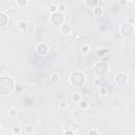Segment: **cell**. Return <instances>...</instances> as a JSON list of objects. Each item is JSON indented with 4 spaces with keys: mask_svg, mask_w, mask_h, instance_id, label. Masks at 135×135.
Segmentation results:
<instances>
[{
    "mask_svg": "<svg viewBox=\"0 0 135 135\" xmlns=\"http://www.w3.org/2000/svg\"><path fill=\"white\" fill-rule=\"evenodd\" d=\"M86 4L89 5V6H91V9H95L99 4V2L98 1H86Z\"/></svg>",
    "mask_w": 135,
    "mask_h": 135,
    "instance_id": "obj_16",
    "label": "cell"
},
{
    "mask_svg": "<svg viewBox=\"0 0 135 135\" xmlns=\"http://www.w3.org/2000/svg\"><path fill=\"white\" fill-rule=\"evenodd\" d=\"M27 131H28V132H32V129H31V128H30V127H29V128H28V129H27Z\"/></svg>",
    "mask_w": 135,
    "mask_h": 135,
    "instance_id": "obj_29",
    "label": "cell"
},
{
    "mask_svg": "<svg viewBox=\"0 0 135 135\" xmlns=\"http://www.w3.org/2000/svg\"><path fill=\"white\" fill-rule=\"evenodd\" d=\"M36 52H37V54L40 55V56L47 55V54L49 53V46H48L47 43H44V42L39 43L38 46L36 47Z\"/></svg>",
    "mask_w": 135,
    "mask_h": 135,
    "instance_id": "obj_7",
    "label": "cell"
},
{
    "mask_svg": "<svg viewBox=\"0 0 135 135\" xmlns=\"http://www.w3.org/2000/svg\"><path fill=\"white\" fill-rule=\"evenodd\" d=\"M15 89V80L12 77L2 76L0 78V94L1 95H9Z\"/></svg>",
    "mask_w": 135,
    "mask_h": 135,
    "instance_id": "obj_1",
    "label": "cell"
},
{
    "mask_svg": "<svg viewBox=\"0 0 135 135\" xmlns=\"http://www.w3.org/2000/svg\"><path fill=\"white\" fill-rule=\"evenodd\" d=\"M89 51H90V47L88 46V44H85V46H82L81 48H80V52H81V54H88L89 53Z\"/></svg>",
    "mask_w": 135,
    "mask_h": 135,
    "instance_id": "obj_17",
    "label": "cell"
},
{
    "mask_svg": "<svg viewBox=\"0 0 135 135\" xmlns=\"http://www.w3.org/2000/svg\"><path fill=\"white\" fill-rule=\"evenodd\" d=\"M12 132H13V134H19V133H21V128L20 127H13Z\"/></svg>",
    "mask_w": 135,
    "mask_h": 135,
    "instance_id": "obj_22",
    "label": "cell"
},
{
    "mask_svg": "<svg viewBox=\"0 0 135 135\" xmlns=\"http://www.w3.org/2000/svg\"><path fill=\"white\" fill-rule=\"evenodd\" d=\"M108 53H109V49H100L98 51V55L100 56H104L105 54H108Z\"/></svg>",
    "mask_w": 135,
    "mask_h": 135,
    "instance_id": "obj_23",
    "label": "cell"
},
{
    "mask_svg": "<svg viewBox=\"0 0 135 135\" xmlns=\"http://www.w3.org/2000/svg\"><path fill=\"white\" fill-rule=\"evenodd\" d=\"M109 65L105 62V61H100V62H97L95 65H94V73L98 76H106L109 74Z\"/></svg>",
    "mask_w": 135,
    "mask_h": 135,
    "instance_id": "obj_3",
    "label": "cell"
},
{
    "mask_svg": "<svg viewBox=\"0 0 135 135\" xmlns=\"http://www.w3.org/2000/svg\"><path fill=\"white\" fill-rule=\"evenodd\" d=\"M63 135H75V133L73 130H65L63 132Z\"/></svg>",
    "mask_w": 135,
    "mask_h": 135,
    "instance_id": "obj_26",
    "label": "cell"
},
{
    "mask_svg": "<svg viewBox=\"0 0 135 135\" xmlns=\"http://www.w3.org/2000/svg\"><path fill=\"white\" fill-rule=\"evenodd\" d=\"M66 130H75L77 127H78V125H77V123L76 122H74V121H68L66 122Z\"/></svg>",
    "mask_w": 135,
    "mask_h": 135,
    "instance_id": "obj_11",
    "label": "cell"
},
{
    "mask_svg": "<svg viewBox=\"0 0 135 135\" xmlns=\"http://www.w3.org/2000/svg\"><path fill=\"white\" fill-rule=\"evenodd\" d=\"M114 81L117 86H126L128 83V75L125 72H119L115 75Z\"/></svg>",
    "mask_w": 135,
    "mask_h": 135,
    "instance_id": "obj_6",
    "label": "cell"
},
{
    "mask_svg": "<svg viewBox=\"0 0 135 135\" xmlns=\"http://www.w3.org/2000/svg\"><path fill=\"white\" fill-rule=\"evenodd\" d=\"M86 81H87L86 74L81 71H74L70 75V78H69V82L73 87H76V88L82 87L86 83Z\"/></svg>",
    "mask_w": 135,
    "mask_h": 135,
    "instance_id": "obj_2",
    "label": "cell"
},
{
    "mask_svg": "<svg viewBox=\"0 0 135 135\" xmlns=\"http://www.w3.org/2000/svg\"><path fill=\"white\" fill-rule=\"evenodd\" d=\"M28 4H29V1H28V0H23V1L19 0V1H17V5H19V6H27Z\"/></svg>",
    "mask_w": 135,
    "mask_h": 135,
    "instance_id": "obj_20",
    "label": "cell"
},
{
    "mask_svg": "<svg viewBox=\"0 0 135 135\" xmlns=\"http://www.w3.org/2000/svg\"><path fill=\"white\" fill-rule=\"evenodd\" d=\"M80 109L81 110H86V109H88V107H89V103L87 100H81L80 101Z\"/></svg>",
    "mask_w": 135,
    "mask_h": 135,
    "instance_id": "obj_18",
    "label": "cell"
},
{
    "mask_svg": "<svg viewBox=\"0 0 135 135\" xmlns=\"http://www.w3.org/2000/svg\"><path fill=\"white\" fill-rule=\"evenodd\" d=\"M51 20H52L53 23L56 24V26H63L64 24V21H65V17L63 15V13L56 12V13L52 14Z\"/></svg>",
    "mask_w": 135,
    "mask_h": 135,
    "instance_id": "obj_5",
    "label": "cell"
},
{
    "mask_svg": "<svg viewBox=\"0 0 135 135\" xmlns=\"http://www.w3.org/2000/svg\"><path fill=\"white\" fill-rule=\"evenodd\" d=\"M65 107V104H61V108H64Z\"/></svg>",
    "mask_w": 135,
    "mask_h": 135,
    "instance_id": "obj_30",
    "label": "cell"
},
{
    "mask_svg": "<svg viewBox=\"0 0 135 135\" xmlns=\"http://www.w3.org/2000/svg\"><path fill=\"white\" fill-rule=\"evenodd\" d=\"M60 32L62 34H64V35H69V34H71V32H72V28H71V26L64 23L63 26L60 27Z\"/></svg>",
    "mask_w": 135,
    "mask_h": 135,
    "instance_id": "obj_9",
    "label": "cell"
},
{
    "mask_svg": "<svg viewBox=\"0 0 135 135\" xmlns=\"http://www.w3.org/2000/svg\"><path fill=\"white\" fill-rule=\"evenodd\" d=\"M72 100L75 101V103H80L81 101V95L79 93H74L72 95Z\"/></svg>",
    "mask_w": 135,
    "mask_h": 135,
    "instance_id": "obj_12",
    "label": "cell"
},
{
    "mask_svg": "<svg viewBox=\"0 0 135 135\" xmlns=\"http://www.w3.org/2000/svg\"><path fill=\"white\" fill-rule=\"evenodd\" d=\"M98 93H99V95H101V96H105V95H107V94L109 93V91H108V89H107L106 87H100Z\"/></svg>",
    "mask_w": 135,
    "mask_h": 135,
    "instance_id": "obj_14",
    "label": "cell"
},
{
    "mask_svg": "<svg viewBox=\"0 0 135 135\" xmlns=\"http://www.w3.org/2000/svg\"><path fill=\"white\" fill-rule=\"evenodd\" d=\"M9 114H10L11 116H15V115H16V111H15L14 109H12V110L10 111V113H9Z\"/></svg>",
    "mask_w": 135,
    "mask_h": 135,
    "instance_id": "obj_27",
    "label": "cell"
},
{
    "mask_svg": "<svg viewBox=\"0 0 135 135\" xmlns=\"http://www.w3.org/2000/svg\"><path fill=\"white\" fill-rule=\"evenodd\" d=\"M73 115H74L76 118H81V116H82V113H81V109H77V110H74V111H73Z\"/></svg>",
    "mask_w": 135,
    "mask_h": 135,
    "instance_id": "obj_15",
    "label": "cell"
},
{
    "mask_svg": "<svg viewBox=\"0 0 135 135\" xmlns=\"http://www.w3.org/2000/svg\"><path fill=\"white\" fill-rule=\"evenodd\" d=\"M94 14H95V16H100L101 14H103V10H101V7H95L94 9Z\"/></svg>",
    "mask_w": 135,
    "mask_h": 135,
    "instance_id": "obj_19",
    "label": "cell"
},
{
    "mask_svg": "<svg viewBox=\"0 0 135 135\" xmlns=\"http://www.w3.org/2000/svg\"><path fill=\"white\" fill-rule=\"evenodd\" d=\"M94 85H95V86L101 85V80H100V79H95V80H94Z\"/></svg>",
    "mask_w": 135,
    "mask_h": 135,
    "instance_id": "obj_28",
    "label": "cell"
},
{
    "mask_svg": "<svg viewBox=\"0 0 135 135\" xmlns=\"http://www.w3.org/2000/svg\"><path fill=\"white\" fill-rule=\"evenodd\" d=\"M27 28H28V23L26 21H20L18 23V29L21 30V31H26Z\"/></svg>",
    "mask_w": 135,
    "mask_h": 135,
    "instance_id": "obj_13",
    "label": "cell"
},
{
    "mask_svg": "<svg viewBox=\"0 0 135 135\" xmlns=\"http://www.w3.org/2000/svg\"><path fill=\"white\" fill-rule=\"evenodd\" d=\"M50 11H51V13L52 14H54V13H56V12H58V7H57V5H51L50 6Z\"/></svg>",
    "mask_w": 135,
    "mask_h": 135,
    "instance_id": "obj_25",
    "label": "cell"
},
{
    "mask_svg": "<svg viewBox=\"0 0 135 135\" xmlns=\"http://www.w3.org/2000/svg\"><path fill=\"white\" fill-rule=\"evenodd\" d=\"M57 7H58V12L63 13L64 10H65V4H64V3H59V4L57 5Z\"/></svg>",
    "mask_w": 135,
    "mask_h": 135,
    "instance_id": "obj_21",
    "label": "cell"
},
{
    "mask_svg": "<svg viewBox=\"0 0 135 135\" xmlns=\"http://www.w3.org/2000/svg\"><path fill=\"white\" fill-rule=\"evenodd\" d=\"M50 80H51V82H52V83H54V85L58 83V82L60 81V75H59V74H57V73H54V74H52V75H51V78H50Z\"/></svg>",
    "mask_w": 135,
    "mask_h": 135,
    "instance_id": "obj_10",
    "label": "cell"
},
{
    "mask_svg": "<svg viewBox=\"0 0 135 135\" xmlns=\"http://www.w3.org/2000/svg\"><path fill=\"white\" fill-rule=\"evenodd\" d=\"M88 135H99V134L96 129H90L88 132Z\"/></svg>",
    "mask_w": 135,
    "mask_h": 135,
    "instance_id": "obj_24",
    "label": "cell"
},
{
    "mask_svg": "<svg viewBox=\"0 0 135 135\" xmlns=\"http://www.w3.org/2000/svg\"><path fill=\"white\" fill-rule=\"evenodd\" d=\"M134 33V26L130 22H125L121 27H120V34L125 37H130L133 35Z\"/></svg>",
    "mask_w": 135,
    "mask_h": 135,
    "instance_id": "obj_4",
    "label": "cell"
},
{
    "mask_svg": "<svg viewBox=\"0 0 135 135\" xmlns=\"http://www.w3.org/2000/svg\"><path fill=\"white\" fill-rule=\"evenodd\" d=\"M9 21H10L9 16L4 13V11L2 10L1 13H0V26H1V27H5V26L7 24Z\"/></svg>",
    "mask_w": 135,
    "mask_h": 135,
    "instance_id": "obj_8",
    "label": "cell"
}]
</instances>
